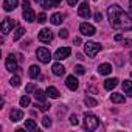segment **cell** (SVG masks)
<instances>
[{"instance_id": "cell-1", "label": "cell", "mask_w": 132, "mask_h": 132, "mask_svg": "<svg viewBox=\"0 0 132 132\" xmlns=\"http://www.w3.org/2000/svg\"><path fill=\"white\" fill-rule=\"evenodd\" d=\"M107 17L112 28L120 31H130L132 30V17L124 13L118 5H110L107 8Z\"/></svg>"}, {"instance_id": "cell-2", "label": "cell", "mask_w": 132, "mask_h": 132, "mask_svg": "<svg viewBox=\"0 0 132 132\" xmlns=\"http://www.w3.org/2000/svg\"><path fill=\"white\" fill-rule=\"evenodd\" d=\"M100 126V120H98V117L96 115H93V113H84V127L87 129V130H95L96 127Z\"/></svg>"}, {"instance_id": "cell-3", "label": "cell", "mask_w": 132, "mask_h": 132, "mask_svg": "<svg viewBox=\"0 0 132 132\" xmlns=\"http://www.w3.org/2000/svg\"><path fill=\"white\" fill-rule=\"evenodd\" d=\"M84 51L89 57H95L101 51V45L96 44V42H86L84 44Z\"/></svg>"}, {"instance_id": "cell-4", "label": "cell", "mask_w": 132, "mask_h": 132, "mask_svg": "<svg viewBox=\"0 0 132 132\" xmlns=\"http://www.w3.org/2000/svg\"><path fill=\"white\" fill-rule=\"evenodd\" d=\"M36 56H37V59H39L40 62H44V64H48V62H50V59H51L50 50H48V48H45V47H40V48H37V51H36Z\"/></svg>"}, {"instance_id": "cell-5", "label": "cell", "mask_w": 132, "mask_h": 132, "mask_svg": "<svg viewBox=\"0 0 132 132\" xmlns=\"http://www.w3.org/2000/svg\"><path fill=\"white\" fill-rule=\"evenodd\" d=\"M16 54H10L8 57H6V62H5V65H6V70L8 72H19L20 69H19V65H17V61H16Z\"/></svg>"}, {"instance_id": "cell-6", "label": "cell", "mask_w": 132, "mask_h": 132, "mask_svg": "<svg viewBox=\"0 0 132 132\" xmlns=\"http://www.w3.org/2000/svg\"><path fill=\"white\" fill-rule=\"evenodd\" d=\"M14 27H17V22H16V20H13V19H5V20L2 22V25H0V30H2L3 34H8V33L13 31Z\"/></svg>"}, {"instance_id": "cell-7", "label": "cell", "mask_w": 132, "mask_h": 132, "mask_svg": "<svg viewBox=\"0 0 132 132\" xmlns=\"http://www.w3.org/2000/svg\"><path fill=\"white\" fill-rule=\"evenodd\" d=\"M37 37H39V40H40V42L48 44V42H51V39H53V33H51V30H50V28H42V30L39 31Z\"/></svg>"}, {"instance_id": "cell-8", "label": "cell", "mask_w": 132, "mask_h": 132, "mask_svg": "<svg viewBox=\"0 0 132 132\" xmlns=\"http://www.w3.org/2000/svg\"><path fill=\"white\" fill-rule=\"evenodd\" d=\"M70 53H72V50H70L69 47H61V48L56 50V53H54V59H57V61L67 59V57L70 56Z\"/></svg>"}, {"instance_id": "cell-9", "label": "cell", "mask_w": 132, "mask_h": 132, "mask_svg": "<svg viewBox=\"0 0 132 132\" xmlns=\"http://www.w3.org/2000/svg\"><path fill=\"white\" fill-rule=\"evenodd\" d=\"M78 14H79L82 19H89V17L92 16V11H90V5H89L87 2H82V3L79 5V8H78Z\"/></svg>"}, {"instance_id": "cell-10", "label": "cell", "mask_w": 132, "mask_h": 132, "mask_svg": "<svg viewBox=\"0 0 132 132\" xmlns=\"http://www.w3.org/2000/svg\"><path fill=\"white\" fill-rule=\"evenodd\" d=\"M79 31H81V34H84V36H93V34L96 33L95 27L90 25V23H87V22H84V23L79 25Z\"/></svg>"}, {"instance_id": "cell-11", "label": "cell", "mask_w": 132, "mask_h": 132, "mask_svg": "<svg viewBox=\"0 0 132 132\" xmlns=\"http://www.w3.org/2000/svg\"><path fill=\"white\" fill-rule=\"evenodd\" d=\"M65 86H67L70 90H76L79 87V81L75 78V75H70V76H67V79H65Z\"/></svg>"}, {"instance_id": "cell-12", "label": "cell", "mask_w": 132, "mask_h": 132, "mask_svg": "<svg viewBox=\"0 0 132 132\" xmlns=\"http://www.w3.org/2000/svg\"><path fill=\"white\" fill-rule=\"evenodd\" d=\"M22 17H23L27 22H34V20H36V13H34L31 8H27V10H23Z\"/></svg>"}, {"instance_id": "cell-13", "label": "cell", "mask_w": 132, "mask_h": 132, "mask_svg": "<svg viewBox=\"0 0 132 132\" xmlns=\"http://www.w3.org/2000/svg\"><path fill=\"white\" fill-rule=\"evenodd\" d=\"M17 5H19V0H5V2H3V10L10 13V11L16 10Z\"/></svg>"}, {"instance_id": "cell-14", "label": "cell", "mask_w": 132, "mask_h": 132, "mask_svg": "<svg viewBox=\"0 0 132 132\" xmlns=\"http://www.w3.org/2000/svg\"><path fill=\"white\" fill-rule=\"evenodd\" d=\"M10 117H11V121L17 123V121H20V120L23 118V112H22L20 109H13L11 113H10Z\"/></svg>"}, {"instance_id": "cell-15", "label": "cell", "mask_w": 132, "mask_h": 132, "mask_svg": "<svg viewBox=\"0 0 132 132\" xmlns=\"http://www.w3.org/2000/svg\"><path fill=\"white\" fill-rule=\"evenodd\" d=\"M98 73L100 75H109L112 73V65L104 62V64H100V67H98Z\"/></svg>"}, {"instance_id": "cell-16", "label": "cell", "mask_w": 132, "mask_h": 132, "mask_svg": "<svg viewBox=\"0 0 132 132\" xmlns=\"http://www.w3.org/2000/svg\"><path fill=\"white\" fill-rule=\"evenodd\" d=\"M51 70H53V73H54L56 76H62V75L65 73V67H64L62 64H59V62L53 64V67H51Z\"/></svg>"}, {"instance_id": "cell-17", "label": "cell", "mask_w": 132, "mask_h": 132, "mask_svg": "<svg viewBox=\"0 0 132 132\" xmlns=\"http://www.w3.org/2000/svg\"><path fill=\"white\" fill-rule=\"evenodd\" d=\"M45 93H47V96L48 98H53V100H56V98H59V90L56 89V87H53V86H48L47 87V90H45Z\"/></svg>"}, {"instance_id": "cell-18", "label": "cell", "mask_w": 132, "mask_h": 132, "mask_svg": "<svg viewBox=\"0 0 132 132\" xmlns=\"http://www.w3.org/2000/svg\"><path fill=\"white\" fill-rule=\"evenodd\" d=\"M118 86V79L117 78H112V79H106L104 81V89L106 90H112Z\"/></svg>"}, {"instance_id": "cell-19", "label": "cell", "mask_w": 132, "mask_h": 132, "mask_svg": "<svg viewBox=\"0 0 132 132\" xmlns=\"http://www.w3.org/2000/svg\"><path fill=\"white\" fill-rule=\"evenodd\" d=\"M34 98H36V101H37V103H45V100H47V93L37 89V90L34 92Z\"/></svg>"}, {"instance_id": "cell-20", "label": "cell", "mask_w": 132, "mask_h": 132, "mask_svg": "<svg viewBox=\"0 0 132 132\" xmlns=\"http://www.w3.org/2000/svg\"><path fill=\"white\" fill-rule=\"evenodd\" d=\"M25 129L30 132H37V124L34 123V120H27L25 121Z\"/></svg>"}, {"instance_id": "cell-21", "label": "cell", "mask_w": 132, "mask_h": 132, "mask_svg": "<svg viewBox=\"0 0 132 132\" xmlns=\"http://www.w3.org/2000/svg\"><path fill=\"white\" fill-rule=\"evenodd\" d=\"M28 75H30V78H37L40 75V67H39V65H31Z\"/></svg>"}, {"instance_id": "cell-22", "label": "cell", "mask_w": 132, "mask_h": 132, "mask_svg": "<svg viewBox=\"0 0 132 132\" xmlns=\"http://www.w3.org/2000/svg\"><path fill=\"white\" fill-rule=\"evenodd\" d=\"M62 19H64V16H62V14L54 13V14L51 16V19H50V20H51V23H53V25H61V23H62Z\"/></svg>"}, {"instance_id": "cell-23", "label": "cell", "mask_w": 132, "mask_h": 132, "mask_svg": "<svg viewBox=\"0 0 132 132\" xmlns=\"http://www.w3.org/2000/svg\"><path fill=\"white\" fill-rule=\"evenodd\" d=\"M110 101L117 103V104H121V103H124V96L121 93H112L110 95Z\"/></svg>"}, {"instance_id": "cell-24", "label": "cell", "mask_w": 132, "mask_h": 132, "mask_svg": "<svg viewBox=\"0 0 132 132\" xmlns=\"http://www.w3.org/2000/svg\"><path fill=\"white\" fill-rule=\"evenodd\" d=\"M23 34H25V28L17 27V28H16V31H14V36H13V40H19Z\"/></svg>"}, {"instance_id": "cell-25", "label": "cell", "mask_w": 132, "mask_h": 132, "mask_svg": "<svg viewBox=\"0 0 132 132\" xmlns=\"http://www.w3.org/2000/svg\"><path fill=\"white\" fill-rule=\"evenodd\" d=\"M123 90L126 92V95L132 96V81H124L123 82Z\"/></svg>"}, {"instance_id": "cell-26", "label": "cell", "mask_w": 132, "mask_h": 132, "mask_svg": "<svg viewBox=\"0 0 132 132\" xmlns=\"http://www.w3.org/2000/svg\"><path fill=\"white\" fill-rule=\"evenodd\" d=\"M84 103H86V106H87V107H95V106L98 104V101H96L95 98H90V96H86Z\"/></svg>"}, {"instance_id": "cell-27", "label": "cell", "mask_w": 132, "mask_h": 132, "mask_svg": "<svg viewBox=\"0 0 132 132\" xmlns=\"http://www.w3.org/2000/svg\"><path fill=\"white\" fill-rule=\"evenodd\" d=\"M20 82H22V81H20V76H17V75H14V76L11 78V81H10V84H11L13 87H19Z\"/></svg>"}, {"instance_id": "cell-28", "label": "cell", "mask_w": 132, "mask_h": 132, "mask_svg": "<svg viewBox=\"0 0 132 132\" xmlns=\"http://www.w3.org/2000/svg\"><path fill=\"white\" fill-rule=\"evenodd\" d=\"M19 103H20V106H22V107H28V106H30V96L23 95V96L19 100Z\"/></svg>"}, {"instance_id": "cell-29", "label": "cell", "mask_w": 132, "mask_h": 132, "mask_svg": "<svg viewBox=\"0 0 132 132\" xmlns=\"http://www.w3.org/2000/svg\"><path fill=\"white\" fill-rule=\"evenodd\" d=\"M42 8L44 10H48V8H53L54 6V3H53V0H42Z\"/></svg>"}, {"instance_id": "cell-30", "label": "cell", "mask_w": 132, "mask_h": 132, "mask_svg": "<svg viewBox=\"0 0 132 132\" xmlns=\"http://www.w3.org/2000/svg\"><path fill=\"white\" fill-rule=\"evenodd\" d=\"M36 107H39V110H42V112H47L51 106L50 104H45V103H37L36 101Z\"/></svg>"}, {"instance_id": "cell-31", "label": "cell", "mask_w": 132, "mask_h": 132, "mask_svg": "<svg viewBox=\"0 0 132 132\" xmlns=\"http://www.w3.org/2000/svg\"><path fill=\"white\" fill-rule=\"evenodd\" d=\"M75 73L76 75H84L86 73V69L82 67V65H75Z\"/></svg>"}, {"instance_id": "cell-32", "label": "cell", "mask_w": 132, "mask_h": 132, "mask_svg": "<svg viewBox=\"0 0 132 132\" xmlns=\"http://www.w3.org/2000/svg\"><path fill=\"white\" fill-rule=\"evenodd\" d=\"M42 126H44V127H50V126H51L50 117H44V118H42Z\"/></svg>"}, {"instance_id": "cell-33", "label": "cell", "mask_w": 132, "mask_h": 132, "mask_svg": "<svg viewBox=\"0 0 132 132\" xmlns=\"http://www.w3.org/2000/svg\"><path fill=\"white\" fill-rule=\"evenodd\" d=\"M59 37H61V39H67V37H69V30L62 28V30L59 31Z\"/></svg>"}, {"instance_id": "cell-34", "label": "cell", "mask_w": 132, "mask_h": 132, "mask_svg": "<svg viewBox=\"0 0 132 132\" xmlns=\"http://www.w3.org/2000/svg\"><path fill=\"white\" fill-rule=\"evenodd\" d=\"M37 22H39V23H45V22H47V16H45V13L37 14Z\"/></svg>"}, {"instance_id": "cell-35", "label": "cell", "mask_w": 132, "mask_h": 132, "mask_svg": "<svg viewBox=\"0 0 132 132\" xmlns=\"http://www.w3.org/2000/svg\"><path fill=\"white\" fill-rule=\"evenodd\" d=\"M79 121H78V118H76V115H70V124H73V126H76Z\"/></svg>"}, {"instance_id": "cell-36", "label": "cell", "mask_w": 132, "mask_h": 132, "mask_svg": "<svg viewBox=\"0 0 132 132\" xmlns=\"http://www.w3.org/2000/svg\"><path fill=\"white\" fill-rule=\"evenodd\" d=\"M34 89H36V84H28V87H27V92H28V93H31Z\"/></svg>"}, {"instance_id": "cell-37", "label": "cell", "mask_w": 132, "mask_h": 132, "mask_svg": "<svg viewBox=\"0 0 132 132\" xmlns=\"http://www.w3.org/2000/svg\"><path fill=\"white\" fill-rule=\"evenodd\" d=\"M123 45H124V47H130V45H132V40H129V39H124Z\"/></svg>"}, {"instance_id": "cell-38", "label": "cell", "mask_w": 132, "mask_h": 132, "mask_svg": "<svg viewBox=\"0 0 132 132\" xmlns=\"http://www.w3.org/2000/svg\"><path fill=\"white\" fill-rule=\"evenodd\" d=\"M22 6H23V10L30 8V2H28V0H23V3H22Z\"/></svg>"}, {"instance_id": "cell-39", "label": "cell", "mask_w": 132, "mask_h": 132, "mask_svg": "<svg viewBox=\"0 0 132 132\" xmlns=\"http://www.w3.org/2000/svg\"><path fill=\"white\" fill-rule=\"evenodd\" d=\"M67 2H69V5H70V6H75V5L79 2V0H67Z\"/></svg>"}, {"instance_id": "cell-40", "label": "cell", "mask_w": 132, "mask_h": 132, "mask_svg": "<svg viewBox=\"0 0 132 132\" xmlns=\"http://www.w3.org/2000/svg\"><path fill=\"white\" fill-rule=\"evenodd\" d=\"M101 19H103V16H101V13H96V14H95V20H96V22H100Z\"/></svg>"}, {"instance_id": "cell-41", "label": "cell", "mask_w": 132, "mask_h": 132, "mask_svg": "<svg viewBox=\"0 0 132 132\" xmlns=\"http://www.w3.org/2000/svg\"><path fill=\"white\" fill-rule=\"evenodd\" d=\"M115 40H123V34H117L115 36Z\"/></svg>"}, {"instance_id": "cell-42", "label": "cell", "mask_w": 132, "mask_h": 132, "mask_svg": "<svg viewBox=\"0 0 132 132\" xmlns=\"http://www.w3.org/2000/svg\"><path fill=\"white\" fill-rule=\"evenodd\" d=\"M75 44L79 45V44H81V37H75Z\"/></svg>"}, {"instance_id": "cell-43", "label": "cell", "mask_w": 132, "mask_h": 132, "mask_svg": "<svg viewBox=\"0 0 132 132\" xmlns=\"http://www.w3.org/2000/svg\"><path fill=\"white\" fill-rule=\"evenodd\" d=\"M129 11L132 13V0H129Z\"/></svg>"}, {"instance_id": "cell-44", "label": "cell", "mask_w": 132, "mask_h": 132, "mask_svg": "<svg viewBox=\"0 0 132 132\" xmlns=\"http://www.w3.org/2000/svg\"><path fill=\"white\" fill-rule=\"evenodd\" d=\"M59 2H61V0H53V3H54V6H57V5H59Z\"/></svg>"}, {"instance_id": "cell-45", "label": "cell", "mask_w": 132, "mask_h": 132, "mask_svg": "<svg viewBox=\"0 0 132 132\" xmlns=\"http://www.w3.org/2000/svg\"><path fill=\"white\" fill-rule=\"evenodd\" d=\"M36 2H39V3H40V2H42V0H36Z\"/></svg>"}, {"instance_id": "cell-46", "label": "cell", "mask_w": 132, "mask_h": 132, "mask_svg": "<svg viewBox=\"0 0 132 132\" xmlns=\"http://www.w3.org/2000/svg\"><path fill=\"white\" fill-rule=\"evenodd\" d=\"M130 59H132V53H130Z\"/></svg>"}, {"instance_id": "cell-47", "label": "cell", "mask_w": 132, "mask_h": 132, "mask_svg": "<svg viewBox=\"0 0 132 132\" xmlns=\"http://www.w3.org/2000/svg\"><path fill=\"white\" fill-rule=\"evenodd\" d=\"M95 2H96V0H95Z\"/></svg>"}]
</instances>
